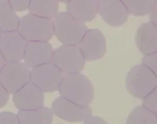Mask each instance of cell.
I'll use <instances>...</instances> for the list:
<instances>
[{
    "instance_id": "cell-26",
    "label": "cell",
    "mask_w": 157,
    "mask_h": 124,
    "mask_svg": "<svg viewBox=\"0 0 157 124\" xmlns=\"http://www.w3.org/2000/svg\"><path fill=\"white\" fill-rule=\"evenodd\" d=\"M83 124H108L103 118L98 116H90L84 120Z\"/></svg>"
},
{
    "instance_id": "cell-5",
    "label": "cell",
    "mask_w": 157,
    "mask_h": 124,
    "mask_svg": "<svg viewBox=\"0 0 157 124\" xmlns=\"http://www.w3.org/2000/svg\"><path fill=\"white\" fill-rule=\"evenodd\" d=\"M85 59L77 45H63L54 50L50 62L63 73L80 72L85 65Z\"/></svg>"
},
{
    "instance_id": "cell-23",
    "label": "cell",
    "mask_w": 157,
    "mask_h": 124,
    "mask_svg": "<svg viewBox=\"0 0 157 124\" xmlns=\"http://www.w3.org/2000/svg\"><path fill=\"white\" fill-rule=\"evenodd\" d=\"M0 124H21L17 114L5 111L0 112Z\"/></svg>"
},
{
    "instance_id": "cell-7",
    "label": "cell",
    "mask_w": 157,
    "mask_h": 124,
    "mask_svg": "<svg viewBox=\"0 0 157 124\" xmlns=\"http://www.w3.org/2000/svg\"><path fill=\"white\" fill-rule=\"evenodd\" d=\"M29 74L24 63L6 62L0 72V82L9 94H13L29 81Z\"/></svg>"
},
{
    "instance_id": "cell-10",
    "label": "cell",
    "mask_w": 157,
    "mask_h": 124,
    "mask_svg": "<svg viewBox=\"0 0 157 124\" xmlns=\"http://www.w3.org/2000/svg\"><path fill=\"white\" fill-rule=\"evenodd\" d=\"M78 46L84 58L88 61L101 59L106 50L104 36L98 29H87Z\"/></svg>"
},
{
    "instance_id": "cell-16",
    "label": "cell",
    "mask_w": 157,
    "mask_h": 124,
    "mask_svg": "<svg viewBox=\"0 0 157 124\" xmlns=\"http://www.w3.org/2000/svg\"><path fill=\"white\" fill-rule=\"evenodd\" d=\"M17 116L21 124H51L53 113L51 109L42 106L28 110H18Z\"/></svg>"
},
{
    "instance_id": "cell-18",
    "label": "cell",
    "mask_w": 157,
    "mask_h": 124,
    "mask_svg": "<svg viewBox=\"0 0 157 124\" xmlns=\"http://www.w3.org/2000/svg\"><path fill=\"white\" fill-rule=\"evenodd\" d=\"M28 10L29 14L36 16L52 18L58 13V2L57 1L30 0Z\"/></svg>"
},
{
    "instance_id": "cell-20",
    "label": "cell",
    "mask_w": 157,
    "mask_h": 124,
    "mask_svg": "<svg viewBox=\"0 0 157 124\" xmlns=\"http://www.w3.org/2000/svg\"><path fill=\"white\" fill-rule=\"evenodd\" d=\"M156 0H123L122 1L128 13L135 16H144L151 10Z\"/></svg>"
},
{
    "instance_id": "cell-19",
    "label": "cell",
    "mask_w": 157,
    "mask_h": 124,
    "mask_svg": "<svg viewBox=\"0 0 157 124\" xmlns=\"http://www.w3.org/2000/svg\"><path fill=\"white\" fill-rule=\"evenodd\" d=\"M126 124H157L156 114L142 106H136L130 112Z\"/></svg>"
},
{
    "instance_id": "cell-21",
    "label": "cell",
    "mask_w": 157,
    "mask_h": 124,
    "mask_svg": "<svg viewBox=\"0 0 157 124\" xmlns=\"http://www.w3.org/2000/svg\"><path fill=\"white\" fill-rule=\"evenodd\" d=\"M142 106L148 110L157 114V88L142 99Z\"/></svg>"
},
{
    "instance_id": "cell-1",
    "label": "cell",
    "mask_w": 157,
    "mask_h": 124,
    "mask_svg": "<svg viewBox=\"0 0 157 124\" xmlns=\"http://www.w3.org/2000/svg\"><path fill=\"white\" fill-rule=\"evenodd\" d=\"M58 90L61 96L83 106H88L94 98L91 82L80 72L63 75Z\"/></svg>"
},
{
    "instance_id": "cell-12",
    "label": "cell",
    "mask_w": 157,
    "mask_h": 124,
    "mask_svg": "<svg viewBox=\"0 0 157 124\" xmlns=\"http://www.w3.org/2000/svg\"><path fill=\"white\" fill-rule=\"evenodd\" d=\"M53 48L49 42L27 41L23 60L29 68L49 63L53 53Z\"/></svg>"
},
{
    "instance_id": "cell-2",
    "label": "cell",
    "mask_w": 157,
    "mask_h": 124,
    "mask_svg": "<svg viewBox=\"0 0 157 124\" xmlns=\"http://www.w3.org/2000/svg\"><path fill=\"white\" fill-rule=\"evenodd\" d=\"M52 19L53 34L63 45H78L88 29L84 23L67 12H58Z\"/></svg>"
},
{
    "instance_id": "cell-13",
    "label": "cell",
    "mask_w": 157,
    "mask_h": 124,
    "mask_svg": "<svg viewBox=\"0 0 157 124\" xmlns=\"http://www.w3.org/2000/svg\"><path fill=\"white\" fill-rule=\"evenodd\" d=\"M98 12L102 18L112 26H120L128 18V12L120 0H100L98 1Z\"/></svg>"
},
{
    "instance_id": "cell-8",
    "label": "cell",
    "mask_w": 157,
    "mask_h": 124,
    "mask_svg": "<svg viewBox=\"0 0 157 124\" xmlns=\"http://www.w3.org/2000/svg\"><path fill=\"white\" fill-rule=\"evenodd\" d=\"M51 110L53 114L69 122L84 121L92 115L89 106L78 105L61 96L53 101Z\"/></svg>"
},
{
    "instance_id": "cell-28",
    "label": "cell",
    "mask_w": 157,
    "mask_h": 124,
    "mask_svg": "<svg viewBox=\"0 0 157 124\" xmlns=\"http://www.w3.org/2000/svg\"><path fill=\"white\" fill-rule=\"evenodd\" d=\"M6 63V60H4V57H3L2 55V53H1V52H0V72H1V71L2 70V68L4 67V66L5 65Z\"/></svg>"
},
{
    "instance_id": "cell-22",
    "label": "cell",
    "mask_w": 157,
    "mask_h": 124,
    "mask_svg": "<svg viewBox=\"0 0 157 124\" xmlns=\"http://www.w3.org/2000/svg\"><path fill=\"white\" fill-rule=\"evenodd\" d=\"M142 64L156 74L157 52L144 55L142 58Z\"/></svg>"
},
{
    "instance_id": "cell-27",
    "label": "cell",
    "mask_w": 157,
    "mask_h": 124,
    "mask_svg": "<svg viewBox=\"0 0 157 124\" xmlns=\"http://www.w3.org/2000/svg\"><path fill=\"white\" fill-rule=\"evenodd\" d=\"M150 14V22L157 25V1L154 4Z\"/></svg>"
},
{
    "instance_id": "cell-11",
    "label": "cell",
    "mask_w": 157,
    "mask_h": 124,
    "mask_svg": "<svg viewBox=\"0 0 157 124\" xmlns=\"http://www.w3.org/2000/svg\"><path fill=\"white\" fill-rule=\"evenodd\" d=\"M13 102L19 110H28L44 106V92L31 81L13 94Z\"/></svg>"
},
{
    "instance_id": "cell-24",
    "label": "cell",
    "mask_w": 157,
    "mask_h": 124,
    "mask_svg": "<svg viewBox=\"0 0 157 124\" xmlns=\"http://www.w3.org/2000/svg\"><path fill=\"white\" fill-rule=\"evenodd\" d=\"M15 12H22L28 9L30 0H8Z\"/></svg>"
},
{
    "instance_id": "cell-6",
    "label": "cell",
    "mask_w": 157,
    "mask_h": 124,
    "mask_svg": "<svg viewBox=\"0 0 157 124\" xmlns=\"http://www.w3.org/2000/svg\"><path fill=\"white\" fill-rule=\"evenodd\" d=\"M63 73L51 62L31 68L29 81L43 92H52L59 89Z\"/></svg>"
},
{
    "instance_id": "cell-17",
    "label": "cell",
    "mask_w": 157,
    "mask_h": 124,
    "mask_svg": "<svg viewBox=\"0 0 157 124\" xmlns=\"http://www.w3.org/2000/svg\"><path fill=\"white\" fill-rule=\"evenodd\" d=\"M20 18L12 9L8 0H0V31L17 30Z\"/></svg>"
},
{
    "instance_id": "cell-14",
    "label": "cell",
    "mask_w": 157,
    "mask_h": 124,
    "mask_svg": "<svg viewBox=\"0 0 157 124\" xmlns=\"http://www.w3.org/2000/svg\"><path fill=\"white\" fill-rule=\"evenodd\" d=\"M135 41L144 55L157 52V25L150 21L142 24L136 31Z\"/></svg>"
},
{
    "instance_id": "cell-3",
    "label": "cell",
    "mask_w": 157,
    "mask_h": 124,
    "mask_svg": "<svg viewBox=\"0 0 157 124\" xmlns=\"http://www.w3.org/2000/svg\"><path fill=\"white\" fill-rule=\"evenodd\" d=\"M17 31L26 41L48 42L53 36L52 18L28 14L20 18Z\"/></svg>"
},
{
    "instance_id": "cell-9",
    "label": "cell",
    "mask_w": 157,
    "mask_h": 124,
    "mask_svg": "<svg viewBox=\"0 0 157 124\" xmlns=\"http://www.w3.org/2000/svg\"><path fill=\"white\" fill-rule=\"evenodd\" d=\"M26 43L17 30L0 33V52L6 62H17L23 60Z\"/></svg>"
},
{
    "instance_id": "cell-25",
    "label": "cell",
    "mask_w": 157,
    "mask_h": 124,
    "mask_svg": "<svg viewBox=\"0 0 157 124\" xmlns=\"http://www.w3.org/2000/svg\"><path fill=\"white\" fill-rule=\"evenodd\" d=\"M9 98V93L0 82V108L4 107Z\"/></svg>"
},
{
    "instance_id": "cell-29",
    "label": "cell",
    "mask_w": 157,
    "mask_h": 124,
    "mask_svg": "<svg viewBox=\"0 0 157 124\" xmlns=\"http://www.w3.org/2000/svg\"><path fill=\"white\" fill-rule=\"evenodd\" d=\"M0 33H1V31H0Z\"/></svg>"
},
{
    "instance_id": "cell-4",
    "label": "cell",
    "mask_w": 157,
    "mask_h": 124,
    "mask_svg": "<svg viewBox=\"0 0 157 124\" xmlns=\"http://www.w3.org/2000/svg\"><path fill=\"white\" fill-rule=\"evenodd\" d=\"M126 86L130 94L142 99L157 88L156 74L142 64L136 65L126 76Z\"/></svg>"
},
{
    "instance_id": "cell-15",
    "label": "cell",
    "mask_w": 157,
    "mask_h": 124,
    "mask_svg": "<svg viewBox=\"0 0 157 124\" xmlns=\"http://www.w3.org/2000/svg\"><path fill=\"white\" fill-rule=\"evenodd\" d=\"M98 1L96 0L67 1L66 2L67 12L83 23L91 21L98 13Z\"/></svg>"
}]
</instances>
